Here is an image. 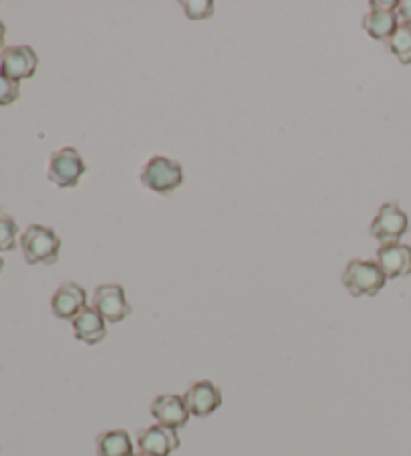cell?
Segmentation results:
<instances>
[{"label": "cell", "mask_w": 411, "mask_h": 456, "mask_svg": "<svg viewBox=\"0 0 411 456\" xmlns=\"http://www.w3.org/2000/svg\"><path fill=\"white\" fill-rule=\"evenodd\" d=\"M20 248L22 254H25L27 264L51 265L59 259L60 238L54 233V230H49V227L30 225L28 230L22 233Z\"/></svg>", "instance_id": "cell-1"}, {"label": "cell", "mask_w": 411, "mask_h": 456, "mask_svg": "<svg viewBox=\"0 0 411 456\" xmlns=\"http://www.w3.org/2000/svg\"><path fill=\"white\" fill-rule=\"evenodd\" d=\"M398 12L385 9H371L363 17V28L375 41H390L395 30H398Z\"/></svg>", "instance_id": "cell-14"}, {"label": "cell", "mask_w": 411, "mask_h": 456, "mask_svg": "<svg viewBox=\"0 0 411 456\" xmlns=\"http://www.w3.org/2000/svg\"><path fill=\"white\" fill-rule=\"evenodd\" d=\"M390 51L398 57L401 65H411V27L399 25L393 37L387 41Z\"/></svg>", "instance_id": "cell-16"}, {"label": "cell", "mask_w": 411, "mask_h": 456, "mask_svg": "<svg viewBox=\"0 0 411 456\" xmlns=\"http://www.w3.org/2000/svg\"><path fill=\"white\" fill-rule=\"evenodd\" d=\"M4 38H6V27H4V22L0 20V51H4L3 46H4Z\"/></svg>", "instance_id": "cell-21"}, {"label": "cell", "mask_w": 411, "mask_h": 456, "mask_svg": "<svg viewBox=\"0 0 411 456\" xmlns=\"http://www.w3.org/2000/svg\"><path fill=\"white\" fill-rule=\"evenodd\" d=\"M19 225L11 216H0V254L4 251H14L17 248Z\"/></svg>", "instance_id": "cell-17"}, {"label": "cell", "mask_w": 411, "mask_h": 456, "mask_svg": "<svg viewBox=\"0 0 411 456\" xmlns=\"http://www.w3.org/2000/svg\"><path fill=\"white\" fill-rule=\"evenodd\" d=\"M181 6H183L185 14L191 20L211 19L213 12H215V11H213V9H215V6H213L211 0H183V3H181Z\"/></svg>", "instance_id": "cell-18"}, {"label": "cell", "mask_w": 411, "mask_h": 456, "mask_svg": "<svg viewBox=\"0 0 411 456\" xmlns=\"http://www.w3.org/2000/svg\"><path fill=\"white\" fill-rule=\"evenodd\" d=\"M85 161L81 153L73 147L59 149L51 155L49 163V179L54 185L62 187V190H68V187H77L78 181L85 175Z\"/></svg>", "instance_id": "cell-4"}, {"label": "cell", "mask_w": 411, "mask_h": 456, "mask_svg": "<svg viewBox=\"0 0 411 456\" xmlns=\"http://www.w3.org/2000/svg\"><path fill=\"white\" fill-rule=\"evenodd\" d=\"M99 456H133V443L126 430H109L97 438Z\"/></svg>", "instance_id": "cell-15"}, {"label": "cell", "mask_w": 411, "mask_h": 456, "mask_svg": "<svg viewBox=\"0 0 411 456\" xmlns=\"http://www.w3.org/2000/svg\"><path fill=\"white\" fill-rule=\"evenodd\" d=\"M137 444L141 452L147 456H169L173 451H177L181 440L177 436V430L163 427V424H155L139 432Z\"/></svg>", "instance_id": "cell-8"}, {"label": "cell", "mask_w": 411, "mask_h": 456, "mask_svg": "<svg viewBox=\"0 0 411 456\" xmlns=\"http://www.w3.org/2000/svg\"><path fill=\"white\" fill-rule=\"evenodd\" d=\"M38 67V57L30 46H9L0 53V73L12 81H27L33 78Z\"/></svg>", "instance_id": "cell-6"}, {"label": "cell", "mask_w": 411, "mask_h": 456, "mask_svg": "<svg viewBox=\"0 0 411 456\" xmlns=\"http://www.w3.org/2000/svg\"><path fill=\"white\" fill-rule=\"evenodd\" d=\"M141 181H143L147 190L167 195L179 190L181 183H183V167L177 161L167 159V157L155 155L143 167Z\"/></svg>", "instance_id": "cell-3"}, {"label": "cell", "mask_w": 411, "mask_h": 456, "mask_svg": "<svg viewBox=\"0 0 411 456\" xmlns=\"http://www.w3.org/2000/svg\"><path fill=\"white\" fill-rule=\"evenodd\" d=\"M94 305L102 318L110 324H118L126 316H131V304L126 302L125 289L118 284H102L94 289Z\"/></svg>", "instance_id": "cell-7"}, {"label": "cell", "mask_w": 411, "mask_h": 456, "mask_svg": "<svg viewBox=\"0 0 411 456\" xmlns=\"http://www.w3.org/2000/svg\"><path fill=\"white\" fill-rule=\"evenodd\" d=\"M3 267H4V262H3V257H0V273H3Z\"/></svg>", "instance_id": "cell-22"}, {"label": "cell", "mask_w": 411, "mask_h": 456, "mask_svg": "<svg viewBox=\"0 0 411 456\" xmlns=\"http://www.w3.org/2000/svg\"><path fill=\"white\" fill-rule=\"evenodd\" d=\"M409 227V219L399 209L398 203H383L379 208L377 216L374 222H371L369 232L377 241L383 243H399V240L406 235Z\"/></svg>", "instance_id": "cell-5"}, {"label": "cell", "mask_w": 411, "mask_h": 456, "mask_svg": "<svg viewBox=\"0 0 411 456\" xmlns=\"http://www.w3.org/2000/svg\"><path fill=\"white\" fill-rule=\"evenodd\" d=\"M377 264L385 278H406L411 273V248L403 243H383L377 249Z\"/></svg>", "instance_id": "cell-12"}, {"label": "cell", "mask_w": 411, "mask_h": 456, "mask_svg": "<svg viewBox=\"0 0 411 456\" xmlns=\"http://www.w3.org/2000/svg\"><path fill=\"white\" fill-rule=\"evenodd\" d=\"M151 414L155 416L157 422L173 430L183 428L189 422V416H191L183 396H177V395L157 396L153 400Z\"/></svg>", "instance_id": "cell-9"}, {"label": "cell", "mask_w": 411, "mask_h": 456, "mask_svg": "<svg viewBox=\"0 0 411 456\" xmlns=\"http://www.w3.org/2000/svg\"><path fill=\"white\" fill-rule=\"evenodd\" d=\"M183 400L189 412L193 416H209L217 411L221 403H223V396H221V390L215 384L209 380H201L195 382L193 387L185 392Z\"/></svg>", "instance_id": "cell-10"}, {"label": "cell", "mask_w": 411, "mask_h": 456, "mask_svg": "<svg viewBox=\"0 0 411 456\" xmlns=\"http://www.w3.org/2000/svg\"><path fill=\"white\" fill-rule=\"evenodd\" d=\"M52 314L60 320H75L86 308V292L78 284H62L51 300Z\"/></svg>", "instance_id": "cell-11"}, {"label": "cell", "mask_w": 411, "mask_h": 456, "mask_svg": "<svg viewBox=\"0 0 411 456\" xmlns=\"http://www.w3.org/2000/svg\"><path fill=\"white\" fill-rule=\"evenodd\" d=\"M343 286L351 296H375L385 286V273L377 262H363V259H351L343 272Z\"/></svg>", "instance_id": "cell-2"}, {"label": "cell", "mask_w": 411, "mask_h": 456, "mask_svg": "<svg viewBox=\"0 0 411 456\" xmlns=\"http://www.w3.org/2000/svg\"><path fill=\"white\" fill-rule=\"evenodd\" d=\"M20 97V83L0 73V107H9Z\"/></svg>", "instance_id": "cell-19"}, {"label": "cell", "mask_w": 411, "mask_h": 456, "mask_svg": "<svg viewBox=\"0 0 411 456\" xmlns=\"http://www.w3.org/2000/svg\"><path fill=\"white\" fill-rule=\"evenodd\" d=\"M403 19V25L411 27V0H399L398 11H395Z\"/></svg>", "instance_id": "cell-20"}, {"label": "cell", "mask_w": 411, "mask_h": 456, "mask_svg": "<svg viewBox=\"0 0 411 456\" xmlns=\"http://www.w3.org/2000/svg\"><path fill=\"white\" fill-rule=\"evenodd\" d=\"M105 318L94 308H85L78 316L73 320L75 338L85 344H99L105 340L107 336V324Z\"/></svg>", "instance_id": "cell-13"}, {"label": "cell", "mask_w": 411, "mask_h": 456, "mask_svg": "<svg viewBox=\"0 0 411 456\" xmlns=\"http://www.w3.org/2000/svg\"><path fill=\"white\" fill-rule=\"evenodd\" d=\"M133 456H147V454H143V452H141V454H133Z\"/></svg>", "instance_id": "cell-23"}]
</instances>
